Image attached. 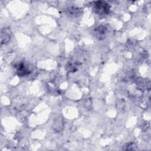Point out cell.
Returning <instances> with one entry per match:
<instances>
[{"instance_id": "cell-4", "label": "cell", "mask_w": 151, "mask_h": 151, "mask_svg": "<svg viewBox=\"0 0 151 151\" xmlns=\"http://www.w3.org/2000/svg\"><path fill=\"white\" fill-rule=\"evenodd\" d=\"M11 33L9 32V29L7 28H5L2 29L1 31V44H6L7 43L11 38Z\"/></svg>"}, {"instance_id": "cell-5", "label": "cell", "mask_w": 151, "mask_h": 151, "mask_svg": "<svg viewBox=\"0 0 151 151\" xmlns=\"http://www.w3.org/2000/svg\"><path fill=\"white\" fill-rule=\"evenodd\" d=\"M81 9L77 7H69L67 8V11L69 14L74 16L80 15L81 14Z\"/></svg>"}, {"instance_id": "cell-1", "label": "cell", "mask_w": 151, "mask_h": 151, "mask_svg": "<svg viewBox=\"0 0 151 151\" xmlns=\"http://www.w3.org/2000/svg\"><path fill=\"white\" fill-rule=\"evenodd\" d=\"M93 9L94 12L99 15H104L109 13L110 6L103 1H97L93 2Z\"/></svg>"}, {"instance_id": "cell-7", "label": "cell", "mask_w": 151, "mask_h": 151, "mask_svg": "<svg viewBox=\"0 0 151 151\" xmlns=\"http://www.w3.org/2000/svg\"><path fill=\"white\" fill-rule=\"evenodd\" d=\"M77 66H78L77 64H69L67 67H69V70L70 71H76L77 70Z\"/></svg>"}, {"instance_id": "cell-8", "label": "cell", "mask_w": 151, "mask_h": 151, "mask_svg": "<svg viewBox=\"0 0 151 151\" xmlns=\"http://www.w3.org/2000/svg\"><path fill=\"white\" fill-rule=\"evenodd\" d=\"M133 147H134V143H130L126 146V148H125L124 149H126V150H134L135 149L133 148Z\"/></svg>"}, {"instance_id": "cell-6", "label": "cell", "mask_w": 151, "mask_h": 151, "mask_svg": "<svg viewBox=\"0 0 151 151\" xmlns=\"http://www.w3.org/2000/svg\"><path fill=\"white\" fill-rule=\"evenodd\" d=\"M62 127H63L62 119H61V117H60L59 119H57V121L54 123V128L55 129L56 132H58L61 130Z\"/></svg>"}, {"instance_id": "cell-3", "label": "cell", "mask_w": 151, "mask_h": 151, "mask_svg": "<svg viewBox=\"0 0 151 151\" xmlns=\"http://www.w3.org/2000/svg\"><path fill=\"white\" fill-rule=\"evenodd\" d=\"M16 71L19 76H25L30 73L29 70L24 63H19L15 65Z\"/></svg>"}, {"instance_id": "cell-2", "label": "cell", "mask_w": 151, "mask_h": 151, "mask_svg": "<svg viewBox=\"0 0 151 151\" xmlns=\"http://www.w3.org/2000/svg\"><path fill=\"white\" fill-rule=\"evenodd\" d=\"M107 31V27L104 25H100L94 28V29L93 30V34L96 38L99 40H102L106 37Z\"/></svg>"}]
</instances>
